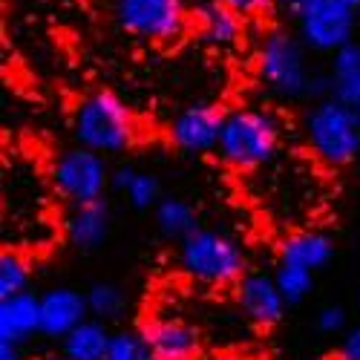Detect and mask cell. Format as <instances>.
<instances>
[{
  "mask_svg": "<svg viewBox=\"0 0 360 360\" xmlns=\"http://www.w3.org/2000/svg\"><path fill=\"white\" fill-rule=\"evenodd\" d=\"M153 219H156L159 233L165 239H170V243H182V239H188L193 231H199L196 207L182 196H165L156 205Z\"/></svg>",
  "mask_w": 360,
  "mask_h": 360,
  "instance_id": "cell-20",
  "label": "cell"
},
{
  "mask_svg": "<svg viewBox=\"0 0 360 360\" xmlns=\"http://www.w3.org/2000/svg\"><path fill=\"white\" fill-rule=\"evenodd\" d=\"M335 360H360V323L352 326L349 332L340 338L338 352H335Z\"/></svg>",
  "mask_w": 360,
  "mask_h": 360,
  "instance_id": "cell-26",
  "label": "cell"
},
{
  "mask_svg": "<svg viewBox=\"0 0 360 360\" xmlns=\"http://www.w3.org/2000/svg\"><path fill=\"white\" fill-rule=\"evenodd\" d=\"M86 303H89V314L98 320H118L127 306V297L122 291V285L115 283H93L86 288Z\"/></svg>",
  "mask_w": 360,
  "mask_h": 360,
  "instance_id": "cell-23",
  "label": "cell"
},
{
  "mask_svg": "<svg viewBox=\"0 0 360 360\" xmlns=\"http://www.w3.org/2000/svg\"><path fill=\"white\" fill-rule=\"evenodd\" d=\"M41 335V294L23 291L0 300V340L26 346Z\"/></svg>",
  "mask_w": 360,
  "mask_h": 360,
  "instance_id": "cell-14",
  "label": "cell"
},
{
  "mask_svg": "<svg viewBox=\"0 0 360 360\" xmlns=\"http://www.w3.org/2000/svg\"><path fill=\"white\" fill-rule=\"evenodd\" d=\"M72 133L81 147L96 150L101 156L124 153L139 141V124L133 112L110 89H98L81 98L72 115Z\"/></svg>",
  "mask_w": 360,
  "mask_h": 360,
  "instance_id": "cell-2",
  "label": "cell"
},
{
  "mask_svg": "<svg viewBox=\"0 0 360 360\" xmlns=\"http://www.w3.org/2000/svg\"><path fill=\"white\" fill-rule=\"evenodd\" d=\"M104 360H153V357H150V349H147L141 332L122 328V332H112V343H110Z\"/></svg>",
  "mask_w": 360,
  "mask_h": 360,
  "instance_id": "cell-24",
  "label": "cell"
},
{
  "mask_svg": "<svg viewBox=\"0 0 360 360\" xmlns=\"http://www.w3.org/2000/svg\"><path fill=\"white\" fill-rule=\"evenodd\" d=\"M112 228V214L104 199L86 202V205H72L64 217V233L70 245L78 251H96L107 243Z\"/></svg>",
  "mask_w": 360,
  "mask_h": 360,
  "instance_id": "cell-13",
  "label": "cell"
},
{
  "mask_svg": "<svg viewBox=\"0 0 360 360\" xmlns=\"http://www.w3.org/2000/svg\"><path fill=\"white\" fill-rule=\"evenodd\" d=\"M257 75L280 98L309 96L314 75L309 72L306 44L291 32H283V29L268 32L257 49Z\"/></svg>",
  "mask_w": 360,
  "mask_h": 360,
  "instance_id": "cell-5",
  "label": "cell"
},
{
  "mask_svg": "<svg viewBox=\"0 0 360 360\" xmlns=\"http://www.w3.org/2000/svg\"><path fill=\"white\" fill-rule=\"evenodd\" d=\"M332 257H335V243L323 231H294L283 236L277 245V262L309 268L314 274L332 262Z\"/></svg>",
  "mask_w": 360,
  "mask_h": 360,
  "instance_id": "cell-15",
  "label": "cell"
},
{
  "mask_svg": "<svg viewBox=\"0 0 360 360\" xmlns=\"http://www.w3.org/2000/svg\"><path fill=\"white\" fill-rule=\"evenodd\" d=\"M112 188L122 193L133 211H156V205L165 199L159 179L139 167H118L112 173Z\"/></svg>",
  "mask_w": 360,
  "mask_h": 360,
  "instance_id": "cell-17",
  "label": "cell"
},
{
  "mask_svg": "<svg viewBox=\"0 0 360 360\" xmlns=\"http://www.w3.org/2000/svg\"><path fill=\"white\" fill-rule=\"evenodd\" d=\"M196 29L211 46L231 49L243 38V15L225 0H202L196 6Z\"/></svg>",
  "mask_w": 360,
  "mask_h": 360,
  "instance_id": "cell-16",
  "label": "cell"
},
{
  "mask_svg": "<svg viewBox=\"0 0 360 360\" xmlns=\"http://www.w3.org/2000/svg\"><path fill=\"white\" fill-rule=\"evenodd\" d=\"M86 291L72 285H55L41 294V335L49 340H64L75 328L89 320Z\"/></svg>",
  "mask_w": 360,
  "mask_h": 360,
  "instance_id": "cell-12",
  "label": "cell"
},
{
  "mask_svg": "<svg viewBox=\"0 0 360 360\" xmlns=\"http://www.w3.org/2000/svg\"><path fill=\"white\" fill-rule=\"evenodd\" d=\"M357 23H360V9H357Z\"/></svg>",
  "mask_w": 360,
  "mask_h": 360,
  "instance_id": "cell-35",
  "label": "cell"
},
{
  "mask_svg": "<svg viewBox=\"0 0 360 360\" xmlns=\"http://www.w3.org/2000/svg\"><path fill=\"white\" fill-rule=\"evenodd\" d=\"M357 309H360V294H357Z\"/></svg>",
  "mask_w": 360,
  "mask_h": 360,
  "instance_id": "cell-34",
  "label": "cell"
},
{
  "mask_svg": "<svg viewBox=\"0 0 360 360\" xmlns=\"http://www.w3.org/2000/svg\"><path fill=\"white\" fill-rule=\"evenodd\" d=\"M225 124V112L217 104H191L170 122V141L182 153H217L219 133Z\"/></svg>",
  "mask_w": 360,
  "mask_h": 360,
  "instance_id": "cell-9",
  "label": "cell"
},
{
  "mask_svg": "<svg viewBox=\"0 0 360 360\" xmlns=\"http://www.w3.org/2000/svg\"><path fill=\"white\" fill-rule=\"evenodd\" d=\"M115 18L124 32L144 41H173L188 26L182 4L170 0H115Z\"/></svg>",
  "mask_w": 360,
  "mask_h": 360,
  "instance_id": "cell-8",
  "label": "cell"
},
{
  "mask_svg": "<svg viewBox=\"0 0 360 360\" xmlns=\"http://www.w3.org/2000/svg\"><path fill=\"white\" fill-rule=\"evenodd\" d=\"M29 360H70V357H67L64 352H61V354L55 352V354H38V357H29Z\"/></svg>",
  "mask_w": 360,
  "mask_h": 360,
  "instance_id": "cell-31",
  "label": "cell"
},
{
  "mask_svg": "<svg viewBox=\"0 0 360 360\" xmlns=\"http://www.w3.org/2000/svg\"><path fill=\"white\" fill-rule=\"evenodd\" d=\"M153 360H199L202 335L182 317H150L139 328Z\"/></svg>",
  "mask_w": 360,
  "mask_h": 360,
  "instance_id": "cell-11",
  "label": "cell"
},
{
  "mask_svg": "<svg viewBox=\"0 0 360 360\" xmlns=\"http://www.w3.org/2000/svg\"><path fill=\"white\" fill-rule=\"evenodd\" d=\"M170 4H182V0H170Z\"/></svg>",
  "mask_w": 360,
  "mask_h": 360,
  "instance_id": "cell-33",
  "label": "cell"
},
{
  "mask_svg": "<svg viewBox=\"0 0 360 360\" xmlns=\"http://www.w3.org/2000/svg\"><path fill=\"white\" fill-rule=\"evenodd\" d=\"M357 29V9L340 0H311L297 18V38L306 44V49L323 55H335L349 46Z\"/></svg>",
  "mask_w": 360,
  "mask_h": 360,
  "instance_id": "cell-7",
  "label": "cell"
},
{
  "mask_svg": "<svg viewBox=\"0 0 360 360\" xmlns=\"http://www.w3.org/2000/svg\"><path fill=\"white\" fill-rule=\"evenodd\" d=\"M179 265L191 280L211 288H231L248 274L243 245L214 228H199L179 243Z\"/></svg>",
  "mask_w": 360,
  "mask_h": 360,
  "instance_id": "cell-3",
  "label": "cell"
},
{
  "mask_svg": "<svg viewBox=\"0 0 360 360\" xmlns=\"http://www.w3.org/2000/svg\"><path fill=\"white\" fill-rule=\"evenodd\" d=\"M29 283H32V262H29V257L12 245L4 248V254H0V300L29 291Z\"/></svg>",
  "mask_w": 360,
  "mask_h": 360,
  "instance_id": "cell-21",
  "label": "cell"
},
{
  "mask_svg": "<svg viewBox=\"0 0 360 360\" xmlns=\"http://www.w3.org/2000/svg\"><path fill=\"white\" fill-rule=\"evenodd\" d=\"M0 360H29L23 354L20 343H9V340H0Z\"/></svg>",
  "mask_w": 360,
  "mask_h": 360,
  "instance_id": "cell-28",
  "label": "cell"
},
{
  "mask_svg": "<svg viewBox=\"0 0 360 360\" xmlns=\"http://www.w3.org/2000/svg\"><path fill=\"white\" fill-rule=\"evenodd\" d=\"M314 328L320 335H328V338H340L349 332V314L343 306L338 303H328L323 306L317 314H314Z\"/></svg>",
  "mask_w": 360,
  "mask_h": 360,
  "instance_id": "cell-25",
  "label": "cell"
},
{
  "mask_svg": "<svg viewBox=\"0 0 360 360\" xmlns=\"http://www.w3.org/2000/svg\"><path fill=\"white\" fill-rule=\"evenodd\" d=\"M328 78H332V98L360 110V41H352L332 55Z\"/></svg>",
  "mask_w": 360,
  "mask_h": 360,
  "instance_id": "cell-18",
  "label": "cell"
},
{
  "mask_svg": "<svg viewBox=\"0 0 360 360\" xmlns=\"http://www.w3.org/2000/svg\"><path fill=\"white\" fill-rule=\"evenodd\" d=\"M309 4H311V0H280L277 6H280V9L285 12V15H291V18L297 20L300 15H303V9H306Z\"/></svg>",
  "mask_w": 360,
  "mask_h": 360,
  "instance_id": "cell-29",
  "label": "cell"
},
{
  "mask_svg": "<svg viewBox=\"0 0 360 360\" xmlns=\"http://www.w3.org/2000/svg\"><path fill=\"white\" fill-rule=\"evenodd\" d=\"M306 141L326 167H349L360 159V110L338 98H320L306 112Z\"/></svg>",
  "mask_w": 360,
  "mask_h": 360,
  "instance_id": "cell-4",
  "label": "cell"
},
{
  "mask_svg": "<svg viewBox=\"0 0 360 360\" xmlns=\"http://www.w3.org/2000/svg\"><path fill=\"white\" fill-rule=\"evenodd\" d=\"M340 4H349V6H354V9H360V0H340Z\"/></svg>",
  "mask_w": 360,
  "mask_h": 360,
  "instance_id": "cell-32",
  "label": "cell"
},
{
  "mask_svg": "<svg viewBox=\"0 0 360 360\" xmlns=\"http://www.w3.org/2000/svg\"><path fill=\"white\" fill-rule=\"evenodd\" d=\"M233 297H236L239 311H243L245 320L254 323L257 328L280 326L285 311H288V303L277 288L274 274H265V271H248L233 285Z\"/></svg>",
  "mask_w": 360,
  "mask_h": 360,
  "instance_id": "cell-10",
  "label": "cell"
},
{
  "mask_svg": "<svg viewBox=\"0 0 360 360\" xmlns=\"http://www.w3.org/2000/svg\"><path fill=\"white\" fill-rule=\"evenodd\" d=\"M274 280H277V288L285 297L288 306L306 303V300L311 297V291H314V271H309V268H300V265L277 262Z\"/></svg>",
  "mask_w": 360,
  "mask_h": 360,
  "instance_id": "cell-22",
  "label": "cell"
},
{
  "mask_svg": "<svg viewBox=\"0 0 360 360\" xmlns=\"http://www.w3.org/2000/svg\"><path fill=\"white\" fill-rule=\"evenodd\" d=\"M199 360H257L245 352H214V354H202Z\"/></svg>",
  "mask_w": 360,
  "mask_h": 360,
  "instance_id": "cell-30",
  "label": "cell"
},
{
  "mask_svg": "<svg viewBox=\"0 0 360 360\" xmlns=\"http://www.w3.org/2000/svg\"><path fill=\"white\" fill-rule=\"evenodd\" d=\"M110 343H112L110 326L98 317H89L75 328L72 335H67L61 340V352L70 360H104Z\"/></svg>",
  "mask_w": 360,
  "mask_h": 360,
  "instance_id": "cell-19",
  "label": "cell"
},
{
  "mask_svg": "<svg viewBox=\"0 0 360 360\" xmlns=\"http://www.w3.org/2000/svg\"><path fill=\"white\" fill-rule=\"evenodd\" d=\"M225 4L245 18V15H257V12H265V9L277 6L280 0H225Z\"/></svg>",
  "mask_w": 360,
  "mask_h": 360,
  "instance_id": "cell-27",
  "label": "cell"
},
{
  "mask_svg": "<svg viewBox=\"0 0 360 360\" xmlns=\"http://www.w3.org/2000/svg\"><path fill=\"white\" fill-rule=\"evenodd\" d=\"M280 150V122L274 112L257 107H239L225 112L219 133L217 156L222 165L248 173L259 170L277 156Z\"/></svg>",
  "mask_w": 360,
  "mask_h": 360,
  "instance_id": "cell-1",
  "label": "cell"
},
{
  "mask_svg": "<svg viewBox=\"0 0 360 360\" xmlns=\"http://www.w3.org/2000/svg\"><path fill=\"white\" fill-rule=\"evenodd\" d=\"M49 185L58 199H64L72 207L104 199V193L112 188V173L101 153L78 144L58 153L49 167Z\"/></svg>",
  "mask_w": 360,
  "mask_h": 360,
  "instance_id": "cell-6",
  "label": "cell"
}]
</instances>
